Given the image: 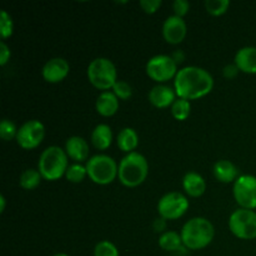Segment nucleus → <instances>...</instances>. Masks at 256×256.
<instances>
[{"label":"nucleus","mask_w":256,"mask_h":256,"mask_svg":"<svg viewBox=\"0 0 256 256\" xmlns=\"http://www.w3.org/2000/svg\"><path fill=\"white\" fill-rule=\"evenodd\" d=\"M174 86L178 96L192 100L209 94L214 86V79L205 69L192 65L178 72Z\"/></svg>","instance_id":"obj_1"},{"label":"nucleus","mask_w":256,"mask_h":256,"mask_svg":"<svg viewBox=\"0 0 256 256\" xmlns=\"http://www.w3.org/2000/svg\"><path fill=\"white\" fill-rule=\"evenodd\" d=\"M215 230L212 222L205 218H192L185 222L182 229V244L190 250L206 248L214 239Z\"/></svg>","instance_id":"obj_2"},{"label":"nucleus","mask_w":256,"mask_h":256,"mask_svg":"<svg viewBox=\"0 0 256 256\" xmlns=\"http://www.w3.org/2000/svg\"><path fill=\"white\" fill-rule=\"evenodd\" d=\"M148 172H149V165L144 155L138 152H132L122 159L118 170V176L125 186L134 188L146 179Z\"/></svg>","instance_id":"obj_3"},{"label":"nucleus","mask_w":256,"mask_h":256,"mask_svg":"<svg viewBox=\"0 0 256 256\" xmlns=\"http://www.w3.org/2000/svg\"><path fill=\"white\" fill-rule=\"evenodd\" d=\"M68 168L69 165H68L66 152L56 145L46 148L42 152L38 162V170L42 176L52 182L60 179L66 172Z\"/></svg>","instance_id":"obj_4"},{"label":"nucleus","mask_w":256,"mask_h":256,"mask_svg":"<svg viewBox=\"0 0 256 256\" xmlns=\"http://www.w3.org/2000/svg\"><path fill=\"white\" fill-rule=\"evenodd\" d=\"M88 176L94 182L100 185H106L114 182L118 175L119 166L112 156L105 154H98L90 158L86 162Z\"/></svg>","instance_id":"obj_5"},{"label":"nucleus","mask_w":256,"mask_h":256,"mask_svg":"<svg viewBox=\"0 0 256 256\" xmlns=\"http://www.w3.org/2000/svg\"><path fill=\"white\" fill-rule=\"evenodd\" d=\"M88 78L95 88L106 92L118 82L116 68L108 58H96L88 66Z\"/></svg>","instance_id":"obj_6"},{"label":"nucleus","mask_w":256,"mask_h":256,"mask_svg":"<svg viewBox=\"0 0 256 256\" xmlns=\"http://www.w3.org/2000/svg\"><path fill=\"white\" fill-rule=\"evenodd\" d=\"M229 228L232 234L242 240L256 239V212L249 209H238L230 215Z\"/></svg>","instance_id":"obj_7"},{"label":"nucleus","mask_w":256,"mask_h":256,"mask_svg":"<svg viewBox=\"0 0 256 256\" xmlns=\"http://www.w3.org/2000/svg\"><path fill=\"white\" fill-rule=\"evenodd\" d=\"M176 62L172 56L165 54L155 55L146 62V74L155 82H168L178 74Z\"/></svg>","instance_id":"obj_8"},{"label":"nucleus","mask_w":256,"mask_h":256,"mask_svg":"<svg viewBox=\"0 0 256 256\" xmlns=\"http://www.w3.org/2000/svg\"><path fill=\"white\" fill-rule=\"evenodd\" d=\"M189 208V200L178 192L165 194L158 202V212L165 220H175L182 218Z\"/></svg>","instance_id":"obj_9"},{"label":"nucleus","mask_w":256,"mask_h":256,"mask_svg":"<svg viewBox=\"0 0 256 256\" xmlns=\"http://www.w3.org/2000/svg\"><path fill=\"white\" fill-rule=\"evenodd\" d=\"M234 198L242 209H256V176L240 175L232 188Z\"/></svg>","instance_id":"obj_10"},{"label":"nucleus","mask_w":256,"mask_h":256,"mask_svg":"<svg viewBox=\"0 0 256 256\" xmlns=\"http://www.w3.org/2000/svg\"><path fill=\"white\" fill-rule=\"evenodd\" d=\"M45 135V126L39 120H29L18 129L16 142L24 149H34L42 142Z\"/></svg>","instance_id":"obj_11"},{"label":"nucleus","mask_w":256,"mask_h":256,"mask_svg":"<svg viewBox=\"0 0 256 256\" xmlns=\"http://www.w3.org/2000/svg\"><path fill=\"white\" fill-rule=\"evenodd\" d=\"M162 35L170 44H179L186 35V24L182 18L172 15L162 24Z\"/></svg>","instance_id":"obj_12"},{"label":"nucleus","mask_w":256,"mask_h":256,"mask_svg":"<svg viewBox=\"0 0 256 256\" xmlns=\"http://www.w3.org/2000/svg\"><path fill=\"white\" fill-rule=\"evenodd\" d=\"M69 62L64 58H52L42 66V76L49 82H59L69 74Z\"/></svg>","instance_id":"obj_13"},{"label":"nucleus","mask_w":256,"mask_h":256,"mask_svg":"<svg viewBox=\"0 0 256 256\" xmlns=\"http://www.w3.org/2000/svg\"><path fill=\"white\" fill-rule=\"evenodd\" d=\"M176 92L168 85H155L149 92V100L154 106L156 108H168L172 105L175 102Z\"/></svg>","instance_id":"obj_14"},{"label":"nucleus","mask_w":256,"mask_h":256,"mask_svg":"<svg viewBox=\"0 0 256 256\" xmlns=\"http://www.w3.org/2000/svg\"><path fill=\"white\" fill-rule=\"evenodd\" d=\"M235 65L242 72L256 74V46H244L235 54Z\"/></svg>","instance_id":"obj_15"},{"label":"nucleus","mask_w":256,"mask_h":256,"mask_svg":"<svg viewBox=\"0 0 256 256\" xmlns=\"http://www.w3.org/2000/svg\"><path fill=\"white\" fill-rule=\"evenodd\" d=\"M65 152L75 162H82L89 155V145L82 136H70L65 142Z\"/></svg>","instance_id":"obj_16"},{"label":"nucleus","mask_w":256,"mask_h":256,"mask_svg":"<svg viewBox=\"0 0 256 256\" xmlns=\"http://www.w3.org/2000/svg\"><path fill=\"white\" fill-rule=\"evenodd\" d=\"M96 112L102 116H112L119 109V99L112 92H102L98 96L96 102Z\"/></svg>","instance_id":"obj_17"},{"label":"nucleus","mask_w":256,"mask_h":256,"mask_svg":"<svg viewBox=\"0 0 256 256\" xmlns=\"http://www.w3.org/2000/svg\"><path fill=\"white\" fill-rule=\"evenodd\" d=\"M182 186L184 190L186 192V194H189L190 196H202L205 192L206 189V182H205L204 178L200 174L195 172H189L184 175V179H182Z\"/></svg>","instance_id":"obj_18"},{"label":"nucleus","mask_w":256,"mask_h":256,"mask_svg":"<svg viewBox=\"0 0 256 256\" xmlns=\"http://www.w3.org/2000/svg\"><path fill=\"white\" fill-rule=\"evenodd\" d=\"M214 175L219 182H232L239 178V170L229 160H219L214 164Z\"/></svg>","instance_id":"obj_19"},{"label":"nucleus","mask_w":256,"mask_h":256,"mask_svg":"<svg viewBox=\"0 0 256 256\" xmlns=\"http://www.w3.org/2000/svg\"><path fill=\"white\" fill-rule=\"evenodd\" d=\"M112 128L108 124H99L94 128L92 132V142L96 149L105 150L112 145Z\"/></svg>","instance_id":"obj_20"},{"label":"nucleus","mask_w":256,"mask_h":256,"mask_svg":"<svg viewBox=\"0 0 256 256\" xmlns=\"http://www.w3.org/2000/svg\"><path fill=\"white\" fill-rule=\"evenodd\" d=\"M139 144L138 132L132 128H124L118 135V146L126 152H132V150Z\"/></svg>","instance_id":"obj_21"},{"label":"nucleus","mask_w":256,"mask_h":256,"mask_svg":"<svg viewBox=\"0 0 256 256\" xmlns=\"http://www.w3.org/2000/svg\"><path fill=\"white\" fill-rule=\"evenodd\" d=\"M159 245L166 252H176L182 249V245L184 244H182V235L178 234L176 232H165L160 235Z\"/></svg>","instance_id":"obj_22"},{"label":"nucleus","mask_w":256,"mask_h":256,"mask_svg":"<svg viewBox=\"0 0 256 256\" xmlns=\"http://www.w3.org/2000/svg\"><path fill=\"white\" fill-rule=\"evenodd\" d=\"M42 174L39 170L35 169H26L22 172L20 175L19 184L22 189L25 190H32L40 184L42 182Z\"/></svg>","instance_id":"obj_23"},{"label":"nucleus","mask_w":256,"mask_h":256,"mask_svg":"<svg viewBox=\"0 0 256 256\" xmlns=\"http://www.w3.org/2000/svg\"><path fill=\"white\" fill-rule=\"evenodd\" d=\"M192 105L190 102L182 98H178L172 105V114L176 120H185L190 115Z\"/></svg>","instance_id":"obj_24"},{"label":"nucleus","mask_w":256,"mask_h":256,"mask_svg":"<svg viewBox=\"0 0 256 256\" xmlns=\"http://www.w3.org/2000/svg\"><path fill=\"white\" fill-rule=\"evenodd\" d=\"M86 175H88L86 166L79 164V162H75V164L69 165V168L66 169V172H65V176H66V179L72 182H82Z\"/></svg>","instance_id":"obj_25"},{"label":"nucleus","mask_w":256,"mask_h":256,"mask_svg":"<svg viewBox=\"0 0 256 256\" xmlns=\"http://www.w3.org/2000/svg\"><path fill=\"white\" fill-rule=\"evenodd\" d=\"M94 256H119V250L112 242L102 240L95 245Z\"/></svg>","instance_id":"obj_26"},{"label":"nucleus","mask_w":256,"mask_h":256,"mask_svg":"<svg viewBox=\"0 0 256 256\" xmlns=\"http://www.w3.org/2000/svg\"><path fill=\"white\" fill-rule=\"evenodd\" d=\"M230 2L229 0H206L205 2V8H206L208 12L212 15H222L229 8Z\"/></svg>","instance_id":"obj_27"},{"label":"nucleus","mask_w":256,"mask_h":256,"mask_svg":"<svg viewBox=\"0 0 256 256\" xmlns=\"http://www.w3.org/2000/svg\"><path fill=\"white\" fill-rule=\"evenodd\" d=\"M18 129L14 122L9 119H2L0 122V136L5 142H9L12 138H16Z\"/></svg>","instance_id":"obj_28"},{"label":"nucleus","mask_w":256,"mask_h":256,"mask_svg":"<svg viewBox=\"0 0 256 256\" xmlns=\"http://www.w3.org/2000/svg\"><path fill=\"white\" fill-rule=\"evenodd\" d=\"M0 34L2 39H6L12 34V19L6 10L0 12Z\"/></svg>","instance_id":"obj_29"},{"label":"nucleus","mask_w":256,"mask_h":256,"mask_svg":"<svg viewBox=\"0 0 256 256\" xmlns=\"http://www.w3.org/2000/svg\"><path fill=\"white\" fill-rule=\"evenodd\" d=\"M112 92L116 95L118 99L126 100L132 96V86L126 82H124V80H118L114 84V86H112Z\"/></svg>","instance_id":"obj_30"},{"label":"nucleus","mask_w":256,"mask_h":256,"mask_svg":"<svg viewBox=\"0 0 256 256\" xmlns=\"http://www.w3.org/2000/svg\"><path fill=\"white\" fill-rule=\"evenodd\" d=\"M190 4L188 0H175L174 4H172V9L176 16L182 18L188 12H189Z\"/></svg>","instance_id":"obj_31"},{"label":"nucleus","mask_w":256,"mask_h":256,"mask_svg":"<svg viewBox=\"0 0 256 256\" xmlns=\"http://www.w3.org/2000/svg\"><path fill=\"white\" fill-rule=\"evenodd\" d=\"M162 5V0H140V6L146 12H155Z\"/></svg>","instance_id":"obj_32"},{"label":"nucleus","mask_w":256,"mask_h":256,"mask_svg":"<svg viewBox=\"0 0 256 256\" xmlns=\"http://www.w3.org/2000/svg\"><path fill=\"white\" fill-rule=\"evenodd\" d=\"M10 59V49L5 42H0V65H5Z\"/></svg>","instance_id":"obj_33"},{"label":"nucleus","mask_w":256,"mask_h":256,"mask_svg":"<svg viewBox=\"0 0 256 256\" xmlns=\"http://www.w3.org/2000/svg\"><path fill=\"white\" fill-rule=\"evenodd\" d=\"M238 72H239V68H238L235 64H229L224 68V75L226 78H229V79L236 76Z\"/></svg>","instance_id":"obj_34"},{"label":"nucleus","mask_w":256,"mask_h":256,"mask_svg":"<svg viewBox=\"0 0 256 256\" xmlns=\"http://www.w3.org/2000/svg\"><path fill=\"white\" fill-rule=\"evenodd\" d=\"M152 226H154L155 232H162V230H165V228H166V222H165L164 218L160 216L159 219H155Z\"/></svg>","instance_id":"obj_35"},{"label":"nucleus","mask_w":256,"mask_h":256,"mask_svg":"<svg viewBox=\"0 0 256 256\" xmlns=\"http://www.w3.org/2000/svg\"><path fill=\"white\" fill-rule=\"evenodd\" d=\"M5 210V198L4 195H0V212Z\"/></svg>","instance_id":"obj_36"},{"label":"nucleus","mask_w":256,"mask_h":256,"mask_svg":"<svg viewBox=\"0 0 256 256\" xmlns=\"http://www.w3.org/2000/svg\"><path fill=\"white\" fill-rule=\"evenodd\" d=\"M54 256H69V255L64 254V252H59V254H55Z\"/></svg>","instance_id":"obj_37"}]
</instances>
